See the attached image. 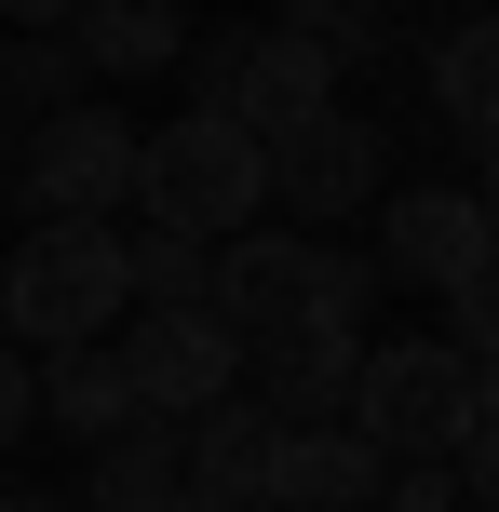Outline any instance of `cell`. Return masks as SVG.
<instances>
[{"label":"cell","mask_w":499,"mask_h":512,"mask_svg":"<svg viewBox=\"0 0 499 512\" xmlns=\"http://www.w3.org/2000/svg\"><path fill=\"white\" fill-rule=\"evenodd\" d=\"M189 81H203L189 108L243 122L257 149H284L297 122H324V108H351V95H338L351 68H338L324 41H297V27H216V41H189Z\"/></svg>","instance_id":"277c9868"},{"label":"cell","mask_w":499,"mask_h":512,"mask_svg":"<svg viewBox=\"0 0 499 512\" xmlns=\"http://www.w3.org/2000/svg\"><path fill=\"white\" fill-rule=\"evenodd\" d=\"M270 27H297V41H324L338 68H365V54H378V27H392V14H378V0H270Z\"/></svg>","instance_id":"d6986e66"},{"label":"cell","mask_w":499,"mask_h":512,"mask_svg":"<svg viewBox=\"0 0 499 512\" xmlns=\"http://www.w3.org/2000/svg\"><path fill=\"white\" fill-rule=\"evenodd\" d=\"M122 310H135V270H122V230L108 216H27L14 230V256H0V337L27 364L122 337Z\"/></svg>","instance_id":"7a4b0ae2"},{"label":"cell","mask_w":499,"mask_h":512,"mask_svg":"<svg viewBox=\"0 0 499 512\" xmlns=\"http://www.w3.org/2000/svg\"><path fill=\"white\" fill-rule=\"evenodd\" d=\"M473 203L499 216V135H486V149H473Z\"/></svg>","instance_id":"d4e9b609"},{"label":"cell","mask_w":499,"mask_h":512,"mask_svg":"<svg viewBox=\"0 0 499 512\" xmlns=\"http://www.w3.org/2000/svg\"><path fill=\"white\" fill-rule=\"evenodd\" d=\"M189 0H81L68 14V54H81V81H162V68H189Z\"/></svg>","instance_id":"7c38bea8"},{"label":"cell","mask_w":499,"mask_h":512,"mask_svg":"<svg viewBox=\"0 0 499 512\" xmlns=\"http://www.w3.org/2000/svg\"><path fill=\"white\" fill-rule=\"evenodd\" d=\"M203 256L189 230H122V270H135V310H203Z\"/></svg>","instance_id":"ac0fdd59"},{"label":"cell","mask_w":499,"mask_h":512,"mask_svg":"<svg viewBox=\"0 0 499 512\" xmlns=\"http://www.w3.org/2000/svg\"><path fill=\"white\" fill-rule=\"evenodd\" d=\"M378 512H473V499H459V472H446V459H392Z\"/></svg>","instance_id":"44dd1931"},{"label":"cell","mask_w":499,"mask_h":512,"mask_svg":"<svg viewBox=\"0 0 499 512\" xmlns=\"http://www.w3.org/2000/svg\"><path fill=\"white\" fill-rule=\"evenodd\" d=\"M122 378H135V418H203L243 391V337L216 310H122Z\"/></svg>","instance_id":"ba28073f"},{"label":"cell","mask_w":499,"mask_h":512,"mask_svg":"<svg viewBox=\"0 0 499 512\" xmlns=\"http://www.w3.org/2000/svg\"><path fill=\"white\" fill-rule=\"evenodd\" d=\"M365 297H378V256L311 243L284 216H257V230H230L203 256V310L243 351H270V337H365Z\"/></svg>","instance_id":"6da1fadb"},{"label":"cell","mask_w":499,"mask_h":512,"mask_svg":"<svg viewBox=\"0 0 499 512\" xmlns=\"http://www.w3.org/2000/svg\"><path fill=\"white\" fill-rule=\"evenodd\" d=\"M365 203H392V135L365 122V108H324V122H297L284 149H270V216L311 243H338Z\"/></svg>","instance_id":"8992f818"},{"label":"cell","mask_w":499,"mask_h":512,"mask_svg":"<svg viewBox=\"0 0 499 512\" xmlns=\"http://www.w3.org/2000/svg\"><path fill=\"white\" fill-rule=\"evenodd\" d=\"M473 364L446 351V337H378L365 364H351V432L378 445V459H459L473 445Z\"/></svg>","instance_id":"5b68a950"},{"label":"cell","mask_w":499,"mask_h":512,"mask_svg":"<svg viewBox=\"0 0 499 512\" xmlns=\"http://www.w3.org/2000/svg\"><path fill=\"white\" fill-rule=\"evenodd\" d=\"M27 418H41V364L0 337V445H27Z\"/></svg>","instance_id":"7402d4cb"},{"label":"cell","mask_w":499,"mask_h":512,"mask_svg":"<svg viewBox=\"0 0 499 512\" xmlns=\"http://www.w3.org/2000/svg\"><path fill=\"white\" fill-rule=\"evenodd\" d=\"M135 149H149V135H135L108 95H68L54 122H27L14 189H27V216H122L135 203Z\"/></svg>","instance_id":"52a82bcc"},{"label":"cell","mask_w":499,"mask_h":512,"mask_svg":"<svg viewBox=\"0 0 499 512\" xmlns=\"http://www.w3.org/2000/svg\"><path fill=\"white\" fill-rule=\"evenodd\" d=\"M81 512H189V459H176V418H122L95 445V486Z\"/></svg>","instance_id":"5bb4252c"},{"label":"cell","mask_w":499,"mask_h":512,"mask_svg":"<svg viewBox=\"0 0 499 512\" xmlns=\"http://www.w3.org/2000/svg\"><path fill=\"white\" fill-rule=\"evenodd\" d=\"M473 405H486V418H499V351H486V364H473Z\"/></svg>","instance_id":"484cf974"},{"label":"cell","mask_w":499,"mask_h":512,"mask_svg":"<svg viewBox=\"0 0 499 512\" xmlns=\"http://www.w3.org/2000/svg\"><path fill=\"white\" fill-rule=\"evenodd\" d=\"M270 216V149L216 108H176V122L135 149V230H189V243H230Z\"/></svg>","instance_id":"3957f363"},{"label":"cell","mask_w":499,"mask_h":512,"mask_svg":"<svg viewBox=\"0 0 499 512\" xmlns=\"http://www.w3.org/2000/svg\"><path fill=\"white\" fill-rule=\"evenodd\" d=\"M378 486H392V459H378L351 418L270 432V512H378Z\"/></svg>","instance_id":"30bf717a"},{"label":"cell","mask_w":499,"mask_h":512,"mask_svg":"<svg viewBox=\"0 0 499 512\" xmlns=\"http://www.w3.org/2000/svg\"><path fill=\"white\" fill-rule=\"evenodd\" d=\"M0 14H14V27H68L81 0H0Z\"/></svg>","instance_id":"cb8c5ba5"},{"label":"cell","mask_w":499,"mask_h":512,"mask_svg":"<svg viewBox=\"0 0 499 512\" xmlns=\"http://www.w3.org/2000/svg\"><path fill=\"white\" fill-rule=\"evenodd\" d=\"M432 337H446L459 364H486V351H499V270H486V283H446V324H432Z\"/></svg>","instance_id":"ffe728a7"},{"label":"cell","mask_w":499,"mask_h":512,"mask_svg":"<svg viewBox=\"0 0 499 512\" xmlns=\"http://www.w3.org/2000/svg\"><path fill=\"white\" fill-rule=\"evenodd\" d=\"M432 122H446L459 149L499 135V14H459L446 41H432Z\"/></svg>","instance_id":"9a60e30c"},{"label":"cell","mask_w":499,"mask_h":512,"mask_svg":"<svg viewBox=\"0 0 499 512\" xmlns=\"http://www.w3.org/2000/svg\"><path fill=\"white\" fill-rule=\"evenodd\" d=\"M41 418H54L68 445H108V432L135 418V378H122V351H108V337H95V351H41Z\"/></svg>","instance_id":"2e32d148"},{"label":"cell","mask_w":499,"mask_h":512,"mask_svg":"<svg viewBox=\"0 0 499 512\" xmlns=\"http://www.w3.org/2000/svg\"><path fill=\"white\" fill-rule=\"evenodd\" d=\"M446 472H459V499H473V512H499V418H473V445H459Z\"/></svg>","instance_id":"603a6c76"},{"label":"cell","mask_w":499,"mask_h":512,"mask_svg":"<svg viewBox=\"0 0 499 512\" xmlns=\"http://www.w3.org/2000/svg\"><path fill=\"white\" fill-rule=\"evenodd\" d=\"M270 432L284 418L270 405H203V418H176V459H189V512H270Z\"/></svg>","instance_id":"8fae6325"},{"label":"cell","mask_w":499,"mask_h":512,"mask_svg":"<svg viewBox=\"0 0 499 512\" xmlns=\"http://www.w3.org/2000/svg\"><path fill=\"white\" fill-rule=\"evenodd\" d=\"M351 364H365V337H270V351H243V378L297 432V418H351Z\"/></svg>","instance_id":"4fadbf2b"},{"label":"cell","mask_w":499,"mask_h":512,"mask_svg":"<svg viewBox=\"0 0 499 512\" xmlns=\"http://www.w3.org/2000/svg\"><path fill=\"white\" fill-rule=\"evenodd\" d=\"M68 95H95L81 54H68V27H14V54H0V135L27 149V122H54Z\"/></svg>","instance_id":"e0dca14e"},{"label":"cell","mask_w":499,"mask_h":512,"mask_svg":"<svg viewBox=\"0 0 499 512\" xmlns=\"http://www.w3.org/2000/svg\"><path fill=\"white\" fill-rule=\"evenodd\" d=\"M378 270H405L419 297H446V283H486L499 270V216L473 203V189H392L378 203Z\"/></svg>","instance_id":"9c48e42d"},{"label":"cell","mask_w":499,"mask_h":512,"mask_svg":"<svg viewBox=\"0 0 499 512\" xmlns=\"http://www.w3.org/2000/svg\"><path fill=\"white\" fill-rule=\"evenodd\" d=\"M0 512H81V499H41V486H27V499H0Z\"/></svg>","instance_id":"4316f807"}]
</instances>
